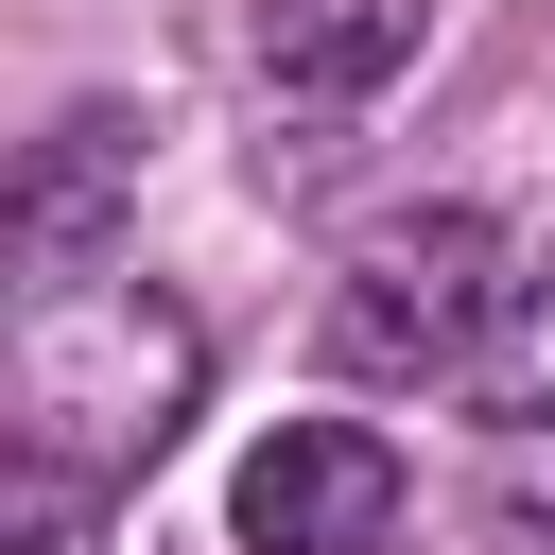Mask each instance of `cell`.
Segmentation results:
<instances>
[{"label":"cell","mask_w":555,"mask_h":555,"mask_svg":"<svg viewBox=\"0 0 555 555\" xmlns=\"http://www.w3.org/2000/svg\"><path fill=\"white\" fill-rule=\"evenodd\" d=\"M225 538L243 555H382L399 538V451L364 416H278L225 486Z\"/></svg>","instance_id":"3"},{"label":"cell","mask_w":555,"mask_h":555,"mask_svg":"<svg viewBox=\"0 0 555 555\" xmlns=\"http://www.w3.org/2000/svg\"><path fill=\"white\" fill-rule=\"evenodd\" d=\"M416 35H434V0H260V87L364 104V87L416 69Z\"/></svg>","instance_id":"5"},{"label":"cell","mask_w":555,"mask_h":555,"mask_svg":"<svg viewBox=\"0 0 555 555\" xmlns=\"http://www.w3.org/2000/svg\"><path fill=\"white\" fill-rule=\"evenodd\" d=\"M0 555H104V486L17 451V486H0Z\"/></svg>","instance_id":"7"},{"label":"cell","mask_w":555,"mask_h":555,"mask_svg":"<svg viewBox=\"0 0 555 555\" xmlns=\"http://www.w3.org/2000/svg\"><path fill=\"white\" fill-rule=\"evenodd\" d=\"M486 312H503V225H486V208H399V225L347 243L330 364H347V382H434V364H468Z\"/></svg>","instance_id":"2"},{"label":"cell","mask_w":555,"mask_h":555,"mask_svg":"<svg viewBox=\"0 0 555 555\" xmlns=\"http://www.w3.org/2000/svg\"><path fill=\"white\" fill-rule=\"evenodd\" d=\"M191 399H208V330L173 295H139V278H52L35 295V330H17V451L35 468L121 486V468L173 451Z\"/></svg>","instance_id":"1"},{"label":"cell","mask_w":555,"mask_h":555,"mask_svg":"<svg viewBox=\"0 0 555 555\" xmlns=\"http://www.w3.org/2000/svg\"><path fill=\"white\" fill-rule=\"evenodd\" d=\"M486 538H503V555H555V434H503V468H486Z\"/></svg>","instance_id":"8"},{"label":"cell","mask_w":555,"mask_h":555,"mask_svg":"<svg viewBox=\"0 0 555 555\" xmlns=\"http://www.w3.org/2000/svg\"><path fill=\"white\" fill-rule=\"evenodd\" d=\"M139 191V104H69L52 139H35V173H17V208H0V243L35 260V278H69L87 243H104V208Z\"/></svg>","instance_id":"4"},{"label":"cell","mask_w":555,"mask_h":555,"mask_svg":"<svg viewBox=\"0 0 555 555\" xmlns=\"http://www.w3.org/2000/svg\"><path fill=\"white\" fill-rule=\"evenodd\" d=\"M468 399H486L503 434H555V278H538V295H520V312L486 330V364H468Z\"/></svg>","instance_id":"6"}]
</instances>
